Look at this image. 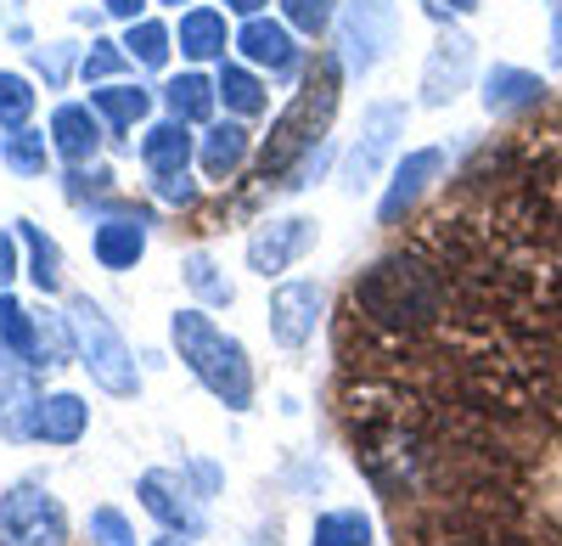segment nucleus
Wrapping results in <instances>:
<instances>
[{
	"label": "nucleus",
	"mask_w": 562,
	"mask_h": 546,
	"mask_svg": "<svg viewBox=\"0 0 562 546\" xmlns=\"http://www.w3.org/2000/svg\"><path fill=\"white\" fill-rule=\"evenodd\" d=\"M153 546H192V541H186V535H169V530H164V541H153Z\"/></svg>",
	"instance_id": "nucleus-42"
},
{
	"label": "nucleus",
	"mask_w": 562,
	"mask_h": 546,
	"mask_svg": "<svg viewBox=\"0 0 562 546\" xmlns=\"http://www.w3.org/2000/svg\"><path fill=\"white\" fill-rule=\"evenodd\" d=\"M164 7H180V0H164Z\"/></svg>",
	"instance_id": "nucleus-43"
},
{
	"label": "nucleus",
	"mask_w": 562,
	"mask_h": 546,
	"mask_svg": "<svg viewBox=\"0 0 562 546\" xmlns=\"http://www.w3.org/2000/svg\"><path fill=\"white\" fill-rule=\"evenodd\" d=\"M315 322H321V288L315 282H281L270 293V338L281 349H299L315 338Z\"/></svg>",
	"instance_id": "nucleus-12"
},
{
	"label": "nucleus",
	"mask_w": 562,
	"mask_h": 546,
	"mask_svg": "<svg viewBox=\"0 0 562 546\" xmlns=\"http://www.w3.org/2000/svg\"><path fill=\"white\" fill-rule=\"evenodd\" d=\"M248 153H254V142H248L243 124H214L203 135V147H198V164H203L209 180H231V175L248 164Z\"/></svg>",
	"instance_id": "nucleus-19"
},
{
	"label": "nucleus",
	"mask_w": 562,
	"mask_h": 546,
	"mask_svg": "<svg viewBox=\"0 0 562 546\" xmlns=\"http://www.w3.org/2000/svg\"><path fill=\"white\" fill-rule=\"evenodd\" d=\"M90 108H97L113 130H135L153 113V90H140V85H90Z\"/></svg>",
	"instance_id": "nucleus-23"
},
{
	"label": "nucleus",
	"mask_w": 562,
	"mask_h": 546,
	"mask_svg": "<svg viewBox=\"0 0 562 546\" xmlns=\"http://www.w3.org/2000/svg\"><path fill=\"white\" fill-rule=\"evenodd\" d=\"M90 248H97L102 270H135V259L147 254V220H140V214H113V220L97 225Z\"/></svg>",
	"instance_id": "nucleus-16"
},
{
	"label": "nucleus",
	"mask_w": 562,
	"mask_h": 546,
	"mask_svg": "<svg viewBox=\"0 0 562 546\" xmlns=\"http://www.w3.org/2000/svg\"><path fill=\"white\" fill-rule=\"evenodd\" d=\"M186 288H192L203 304H231V282L214 270L209 254H186Z\"/></svg>",
	"instance_id": "nucleus-31"
},
{
	"label": "nucleus",
	"mask_w": 562,
	"mask_h": 546,
	"mask_svg": "<svg viewBox=\"0 0 562 546\" xmlns=\"http://www.w3.org/2000/svg\"><path fill=\"white\" fill-rule=\"evenodd\" d=\"M281 12H288V29H299V34H321V29H333L338 0H281Z\"/></svg>",
	"instance_id": "nucleus-32"
},
{
	"label": "nucleus",
	"mask_w": 562,
	"mask_h": 546,
	"mask_svg": "<svg viewBox=\"0 0 562 546\" xmlns=\"http://www.w3.org/2000/svg\"><path fill=\"white\" fill-rule=\"evenodd\" d=\"M34 412H40V389L29 372L0 378V439H34Z\"/></svg>",
	"instance_id": "nucleus-21"
},
{
	"label": "nucleus",
	"mask_w": 562,
	"mask_h": 546,
	"mask_svg": "<svg viewBox=\"0 0 562 546\" xmlns=\"http://www.w3.org/2000/svg\"><path fill=\"white\" fill-rule=\"evenodd\" d=\"M366 541H371V524H366V513H355V508L321 513V519H315V535H310V546H366Z\"/></svg>",
	"instance_id": "nucleus-29"
},
{
	"label": "nucleus",
	"mask_w": 562,
	"mask_h": 546,
	"mask_svg": "<svg viewBox=\"0 0 562 546\" xmlns=\"http://www.w3.org/2000/svg\"><path fill=\"white\" fill-rule=\"evenodd\" d=\"M164 102H169V113H175V119L198 124V119H209V113H214L220 85H214V79H203V74H175V79L164 85Z\"/></svg>",
	"instance_id": "nucleus-24"
},
{
	"label": "nucleus",
	"mask_w": 562,
	"mask_h": 546,
	"mask_svg": "<svg viewBox=\"0 0 562 546\" xmlns=\"http://www.w3.org/2000/svg\"><path fill=\"white\" fill-rule=\"evenodd\" d=\"M140 164H147L153 175H180L186 164H192V124L186 119H164L153 124L147 135H140Z\"/></svg>",
	"instance_id": "nucleus-18"
},
{
	"label": "nucleus",
	"mask_w": 562,
	"mask_h": 546,
	"mask_svg": "<svg viewBox=\"0 0 562 546\" xmlns=\"http://www.w3.org/2000/svg\"><path fill=\"white\" fill-rule=\"evenodd\" d=\"M551 63L562 68V0H551Z\"/></svg>",
	"instance_id": "nucleus-39"
},
{
	"label": "nucleus",
	"mask_w": 562,
	"mask_h": 546,
	"mask_svg": "<svg viewBox=\"0 0 562 546\" xmlns=\"http://www.w3.org/2000/svg\"><path fill=\"white\" fill-rule=\"evenodd\" d=\"M467 74H473V34L461 29H445L428 52V68H422V102L428 108H445L467 90Z\"/></svg>",
	"instance_id": "nucleus-9"
},
{
	"label": "nucleus",
	"mask_w": 562,
	"mask_h": 546,
	"mask_svg": "<svg viewBox=\"0 0 562 546\" xmlns=\"http://www.w3.org/2000/svg\"><path fill=\"white\" fill-rule=\"evenodd\" d=\"M394 45V0H349L338 18L344 74H371Z\"/></svg>",
	"instance_id": "nucleus-6"
},
{
	"label": "nucleus",
	"mask_w": 562,
	"mask_h": 546,
	"mask_svg": "<svg viewBox=\"0 0 562 546\" xmlns=\"http://www.w3.org/2000/svg\"><path fill=\"white\" fill-rule=\"evenodd\" d=\"M428 12L445 23L450 12H461V18H467V12H479V0H428Z\"/></svg>",
	"instance_id": "nucleus-38"
},
{
	"label": "nucleus",
	"mask_w": 562,
	"mask_h": 546,
	"mask_svg": "<svg viewBox=\"0 0 562 546\" xmlns=\"http://www.w3.org/2000/svg\"><path fill=\"white\" fill-rule=\"evenodd\" d=\"M45 153H57L52 142H45V130H12L7 142H0V164H7L12 175H23V180H34V175H45Z\"/></svg>",
	"instance_id": "nucleus-27"
},
{
	"label": "nucleus",
	"mask_w": 562,
	"mask_h": 546,
	"mask_svg": "<svg viewBox=\"0 0 562 546\" xmlns=\"http://www.w3.org/2000/svg\"><path fill=\"white\" fill-rule=\"evenodd\" d=\"M34 63H40V74L52 79V85H63V74H68V45H52V52H40Z\"/></svg>",
	"instance_id": "nucleus-37"
},
{
	"label": "nucleus",
	"mask_w": 562,
	"mask_h": 546,
	"mask_svg": "<svg viewBox=\"0 0 562 546\" xmlns=\"http://www.w3.org/2000/svg\"><path fill=\"white\" fill-rule=\"evenodd\" d=\"M90 428V405L79 394H40V412H34V439L45 445H79Z\"/></svg>",
	"instance_id": "nucleus-17"
},
{
	"label": "nucleus",
	"mask_w": 562,
	"mask_h": 546,
	"mask_svg": "<svg viewBox=\"0 0 562 546\" xmlns=\"http://www.w3.org/2000/svg\"><path fill=\"white\" fill-rule=\"evenodd\" d=\"M439 175H445V153H439V147H416V153H405V158L394 164V180H389L383 203H378V220H383V225H400V220L416 209V198L428 192Z\"/></svg>",
	"instance_id": "nucleus-11"
},
{
	"label": "nucleus",
	"mask_w": 562,
	"mask_h": 546,
	"mask_svg": "<svg viewBox=\"0 0 562 546\" xmlns=\"http://www.w3.org/2000/svg\"><path fill=\"white\" fill-rule=\"evenodd\" d=\"M52 147L68 164H90V158H97V147H102V113L90 108V102H63L52 113Z\"/></svg>",
	"instance_id": "nucleus-13"
},
{
	"label": "nucleus",
	"mask_w": 562,
	"mask_h": 546,
	"mask_svg": "<svg viewBox=\"0 0 562 546\" xmlns=\"http://www.w3.org/2000/svg\"><path fill=\"white\" fill-rule=\"evenodd\" d=\"M349 315L383 344L422 338L439 315H450V270L428 254H389L366 270L349 293Z\"/></svg>",
	"instance_id": "nucleus-1"
},
{
	"label": "nucleus",
	"mask_w": 562,
	"mask_h": 546,
	"mask_svg": "<svg viewBox=\"0 0 562 546\" xmlns=\"http://www.w3.org/2000/svg\"><path fill=\"white\" fill-rule=\"evenodd\" d=\"M310 248H315V220H304V214L270 220L248 237V270H259V277L270 282V277H281V270H293Z\"/></svg>",
	"instance_id": "nucleus-8"
},
{
	"label": "nucleus",
	"mask_w": 562,
	"mask_h": 546,
	"mask_svg": "<svg viewBox=\"0 0 562 546\" xmlns=\"http://www.w3.org/2000/svg\"><path fill=\"white\" fill-rule=\"evenodd\" d=\"M180 52L192 57V63H214V57H225V45H231V34H225V18L220 12H209V7H192L180 18Z\"/></svg>",
	"instance_id": "nucleus-22"
},
{
	"label": "nucleus",
	"mask_w": 562,
	"mask_h": 546,
	"mask_svg": "<svg viewBox=\"0 0 562 546\" xmlns=\"http://www.w3.org/2000/svg\"><path fill=\"white\" fill-rule=\"evenodd\" d=\"M12 277H18V237L0 232V293L12 288Z\"/></svg>",
	"instance_id": "nucleus-36"
},
{
	"label": "nucleus",
	"mask_w": 562,
	"mask_h": 546,
	"mask_svg": "<svg viewBox=\"0 0 562 546\" xmlns=\"http://www.w3.org/2000/svg\"><path fill=\"white\" fill-rule=\"evenodd\" d=\"M124 45H113V40H90V52H85V63H79V74H85V85H108L119 68H124Z\"/></svg>",
	"instance_id": "nucleus-33"
},
{
	"label": "nucleus",
	"mask_w": 562,
	"mask_h": 546,
	"mask_svg": "<svg viewBox=\"0 0 562 546\" xmlns=\"http://www.w3.org/2000/svg\"><path fill=\"white\" fill-rule=\"evenodd\" d=\"M214 85H220V102L237 113V119H254V113H265V102H270V97H265V79H259L254 68H237V63H225Z\"/></svg>",
	"instance_id": "nucleus-26"
},
{
	"label": "nucleus",
	"mask_w": 562,
	"mask_h": 546,
	"mask_svg": "<svg viewBox=\"0 0 562 546\" xmlns=\"http://www.w3.org/2000/svg\"><path fill=\"white\" fill-rule=\"evenodd\" d=\"M135 495H140V508H147L169 535H186V541H198L203 535V508L192 502V490H186L175 473H164V468H153V473H140V484H135Z\"/></svg>",
	"instance_id": "nucleus-10"
},
{
	"label": "nucleus",
	"mask_w": 562,
	"mask_h": 546,
	"mask_svg": "<svg viewBox=\"0 0 562 546\" xmlns=\"http://www.w3.org/2000/svg\"><path fill=\"white\" fill-rule=\"evenodd\" d=\"M175 349L180 360L192 367V378L225 405V412H248L254 405V367H248V349L231 338L225 327H214L203 310H180L175 322Z\"/></svg>",
	"instance_id": "nucleus-2"
},
{
	"label": "nucleus",
	"mask_w": 562,
	"mask_h": 546,
	"mask_svg": "<svg viewBox=\"0 0 562 546\" xmlns=\"http://www.w3.org/2000/svg\"><path fill=\"white\" fill-rule=\"evenodd\" d=\"M68 327H74V349H79V360H85L90 383L108 389V394H119V400H130V394L140 389L135 355H130V344L119 338V327L102 315V304H97V299H74V304H68Z\"/></svg>",
	"instance_id": "nucleus-4"
},
{
	"label": "nucleus",
	"mask_w": 562,
	"mask_h": 546,
	"mask_svg": "<svg viewBox=\"0 0 562 546\" xmlns=\"http://www.w3.org/2000/svg\"><path fill=\"white\" fill-rule=\"evenodd\" d=\"M18 237H23V248H29V277H34V288H40V293H57V288H63V254H57V243L45 237L34 220H18Z\"/></svg>",
	"instance_id": "nucleus-25"
},
{
	"label": "nucleus",
	"mask_w": 562,
	"mask_h": 546,
	"mask_svg": "<svg viewBox=\"0 0 562 546\" xmlns=\"http://www.w3.org/2000/svg\"><path fill=\"white\" fill-rule=\"evenodd\" d=\"M68 513L45 484H18L0 495V546H63Z\"/></svg>",
	"instance_id": "nucleus-5"
},
{
	"label": "nucleus",
	"mask_w": 562,
	"mask_h": 546,
	"mask_svg": "<svg viewBox=\"0 0 562 546\" xmlns=\"http://www.w3.org/2000/svg\"><path fill=\"white\" fill-rule=\"evenodd\" d=\"M237 52H243L254 68H270V74H293V68H299L293 29H288V23H270V18H248V23H243Z\"/></svg>",
	"instance_id": "nucleus-14"
},
{
	"label": "nucleus",
	"mask_w": 562,
	"mask_h": 546,
	"mask_svg": "<svg viewBox=\"0 0 562 546\" xmlns=\"http://www.w3.org/2000/svg\"><path fill=\"white\" fill-rule=\"evenodd\" d=\"M34 113V85L23 74H0V130H23Z\"/></svg>",
	"instance_id": "nucleus-30"
},
{
	"label": "nucleus",
	"mask_w": 562,
	"mask_h": 546,
	"mask_svg": "<svg viewBox=\"0 0 562 546\" xmlns=\"http://www.w3.org/2000/svg\"><path fill=\"white\" fill-rule=\"evenodd\" d=\"M400 135H405V102H371V108H366L360 142H355V153H349V164H344V187H349V192H360V187H371V180H378V169H383V158L394 153Z\"/></svg>",
	"instance_id": "nucleus-7"
},
{
	"label": "nucleus",
	"mask_w": 562,
	"mask_h": 546,
	"mask_svg": "<svg viewBox=\"0 0 562 546\" xmlns=\"http://www.w3.org/2000/svg\"><path fill=\"white\" fill-rule=\"evenodd\" d=\"M540 102H546V79H540V74L512 68V63H501V68L484 74V108H490L495 119L529 113V108H540Z\"/></svg>",
	"instance_id": "nucleus-15"
},
{
	"label": "nucleus",
	"mask_w": 562,
	"mask_h": 546,
	"mask_svg": "<svg viewBox=\"0 0 562 546\" xmlns=\"http://www.w3.org/2000/svg\"><path fill=\"white\" fill-rule=\"evenodd\" d=\"M124 52L140 63V68H164L169 63V45H175V34L164 29V23H153V18H135L130 29H124Z\"/></svg>",
	"instance_id": "nucleus-28"
},
{
	"label": "nucleus",
	"mask_w": 562,
	"mask_h": 546,
	"mask_svg": "<svg viewBox=\"0 0 562 546\" xmlns=\"http://www.w3.org/2000/svg\"><path fill=\"white\" fill-rule=\"evenodd\" d=\"M90 535H97L102 546H135V530H130V519L119 508H97V513H90Z\"/></svg>",
	"instance_id": "nucleus-34"
},
{
	"label": "nucleus",
	"mask_w": 562,
	"mask_h": 546,
	"mask_svg": "<svg viewBox=\"0 0 562 546\" xmlns=\"http://www.w3.org/2000/svg\"><path fill=\"white\" fill-rule=\"evenodd\" d=\"M158 198H164V203H180V209H186V203L198 198L192 175H186V169H180V175H158Z\"/></svg>",
	"instance_id": "nucleus-35"
},
{
	"label": "nucleus",
	"mask_w": 562,
	"mask_h": 546,
	"mask_svg": "<svg viewBox=\"0 0 562 546\" xmlns=\"http://www.w3.org/2000/svg\"><path fill=\"white\" fill-rule=\"evenodd\" d=\"M0 360L40 367V315H29L12 293H0Z\"/></svg>",
	"instance_id": "nucleus-20"
},
{
	"label": "nucleus",
	"mask_w": 562,
	"mask_h": 546,
	"mask_svg": "<svg viewBox=\"0 0 562 546\" xmlns=\"http://www.w3.org/2000/svg\"><path fill=\"white\" fill-rule=\"evenodd\" d=\"M225 12H237V18H259V12H265V0H225Z\"/></svg>",
	"instance_id": "nucleus-41"
},
{
	"label": "nucleus",
	"mask_w": 562,
	"mask_h": 546,
	"mask_svg": "<svg viewBox=\"0 0 562 546\" xmlns=\"http://www.w3.org/2000/svg\"><path fill=\"white\" fill-rule=\"evenodd\" d=\"M102 7H108L113 18H124V23H135V18H140V7H147V0H102Z\"/></svg>",
	"instance_id": "nucleus-40"
},
{
	"label": "nucleus",
	"mask_w": 562,
	"mask_h": 546,
	"mask_svg": "<svg viewBox=\"0 0 562 546\" xmlns=\"http://www.w3.org/2000/svg\"><path fill=\"white\" fill-rule=\"evenodd\" d=\"M338 85H344V68L338 63H321L304 79V90L293 97V108L276 119L270 142L259 153L265 180H288L315 147H326V124H333V113H338Z\"/></svg>",
	"instance_id": "nucleus-3"
}]
</instances>
